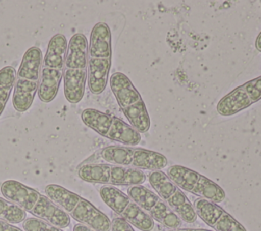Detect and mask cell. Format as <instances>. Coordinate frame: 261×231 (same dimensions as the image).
<instances>
[{
    "mask_svg": "<svg viewBox=\"0 0 261 231\" xmlns=\"http://www.w3.org/2000/svg\"><path fill=\"white\" fill-rule=\"evenodd\" d=\"M127 195L149 216L167 229L180 228L182 221L168 208L156 192L142 185L127 187Z\"/></svg>",
    "mask_w": 261,
    "mask_h": 231,
    "instance_id": "obj_12",
    "label": "cell"
},
{
    "mask_svg": "<svg viewBox=\"0 0 261 231\" xmlns=\"http://www.w3.org/2000/svg\"><path fill=\"white\" fill-rule=\"evenodd\" d=\"M67 43L65 36L62 34H55L52 36L42 59V67L64 70Z\"/></svg>",
    "mask_w": 261,
    "mask_h": 231,
    "instance_id": "obj_17",
    "label": "cell"
},
{
    "mask_svg": "<svg viewBox=\"0 0 261 231\" xmlns=\"http://www.w3.org/2000/svg\"><path fill=\"white\" fill-rule=\"evenodd\" d=\"M88 62V40L82 33L71 36L67 43L64 68L87 69Z\"/></svg>",
    "mask_w": 261,
    "mask_h": 231,
    "instance_id": "obj_15",
    "label": "cell"
},
{
    "mask_svg": "<svg viewBox=\"0 0 261 231\" xmlns=\"http://www.w3.org/2000/svg\"><path fill=\"white\" fill-rule=\"evenodd\" d=\"M22 228L24 231H64L62 228L34 217L27 218L22 222Z\"/></svg>",
    "mask_w": 261,
    "mask_h": 231,
    "instance_id": "obj_21",
    "label": "cell"
},
{
    "mask_svg": "<svg viewBox=\"0 0 261 231\" xmlns=\"http://www.w3.org/2000/svg\"><path fill=\"white\" fill-rule=\"evenodd\" d=\"M27 219V213L4 197H0V220L11 224L22 223Z\"/></svg>",
    "mask_w": 261,
    "mask_h": 231,
    "instance_id": "obj_20",
    "label": "cell"
},
{
    "mask_svg": "<svg viewBox=\"0 0 261 231\" xmlns=\"http://www.w3.org/2000/svg\"><path fill=\"white\" fill-rule=\"evenodd\" d=\"M148 180L157 195L182 222L189 224L196 222L198 217L192 203L165 172L162 170L151 171L148 174Z\"/></svg>",
    "mask_w": 261,
    "mask_h": 231,
    "instance_id": "obj_10",
    "label": "cell"
},
{
    "mask_svg": "<svg viewBox=\"0 0 261 231\" xmlns=\"http://www.w3.org/2000/svg\"><path fill=\"white\" fill-rule=\"evenodd\" d=\"M110 231H135V228L123 219L115 217L111 221Z\"/></svg>",
    "mask_w": 261,
    "mask_h": 231,
    "instance_id": "obj_22",
    "label": "cell"
},
{
    "mask_svg": "<svg viewBox=\"0 0 261 231\" xmlns=\"http://www.w3.org/2000/svg\"><path fill=\"white\" fill-rule=\"evenodd\" d=\"M110 89L129 125L139 133H145L151 126V119L145 102L130 79L122 72L109 77Z\"/></svg>",
    "mask_w": 261,
    "mask_h": 231,
    "instance_id": "obj_4",
    "label": "cell"
},
{
    "mask_svg": "<svg viewBox=\"0 0 261 231\" xmlns=\"http://www.w3.org/2000/svg\"><path fill=\"white\" fill-rule=\"evenodd\" d=\"M100 157L108 164L150 172L161 170L168 163L159 152L130 146H107L100 151Z\"/></svg>",
    "mask_w": 261,
    "mask_h": 231,
    "instance_id": "obj_7",
    "label": "cell"
},
{
    "mask_svg": "<svg viewBox=\"0 0 261 231\" xmlns=\"http://www.w3.org/2000/svg\"><path fill=\"white\" fill-rule=\"evenodd\" d=\"M195 213L214 231H247L246 228L218 204L197 198L193 204Z\"/></svg>",
    "mask_w": 261,
    "mask_h": 231,
    "instance_id": "obj_14",
    "label": "cell"
},
{
    "mask_svg": "<svg viewBox=\"0 0 261 231\" xmlns=\"http://www.w3.org/2000/svg\"><path fill=\"white\" fill-rule=\"evenodd\" d=\"M63 92L70 104H77L85 95L87 69H67L63 71Z\"/></svg>",
    "mask_w": 261,
    "mask_h": 231,
    "instance_id": "obj_16",
    "label": "cell"
},
{
    "mask_svg": "<svg viewBox=\"0 0 261 231\" xmlns=\"http://www.w3.org/2000/svg\"><path fill=\"white\" fill-rule=\"evenodd\" d=\"M16 79V70L12 66H4L0 69V117L8 103Z\"/></svg>",
    "mask_w": 261,
    "mask_h": 231,
    "instance_id": "obj_19",
    "label": "cell"
},
{
    "mask_svg": "<svg viewBox=\"0 0 261 231\" xmlns=\"http://www.w3.org/2000/svg\"><path fill=\"white\" fill-rule=\"evenodd\" d=\"M45 194L70 219L94 231H110V219L81 195L58 184H48Z\"/></svg>",
    "mask_w": 261,
    "mask_h": 231,
    "instance_id": "obj_3",
    "label": "cell"
},
{
    "mask_svg": "<svg viewBox=\"0 0 261 231\" xmlns=\"http://www.w3.org/2000/svg\"><path fill=\"white\" fill-rule=\"evenodd\" d=\"M42 59V51L36 46L30 47L22 56L12 94V105L17 112H25L33 105L40 83Z\"/></svg>",
    "mask_w": 261,
    "mask_h": 231,
    "instance_id": "obj_5",
    "label": "cell"
},
{
    "mask_svg": "<svg viewBox=\"0 0 261 231\" xmlns=\"http://www.w3.org/2000/svg\"><path fill=\"white\" fill-rule=\"evenodd\" d=\"M166 231H214L203 228H177V229H167Z\"/></svg>",
    "mask_w": 261,
    "mask_h": 231,
    "instance_id": "obj_24",
    "label": "cell"
},
{
    "mask_svg": "<svg viewBox=\"0 0 261 231\" xmlns=\"http://www.w3.org/2000/svg\"><path fill=\"white\" fill-rule=\"evenodd\" d=\"M83 123L99 135L122 146L135 147L141 141V133L123 120L103 111L86 108L81 113Z\"/></svg>",
    "mask_w": 261,
    "mask_h": 231,
    "instance_id": "obj_8",
    "label": "cell"
},
{
    "mask_svg": "<svg viewBox=\"0 0 261 231\" xmlns=\"http://www.w3.org/2000/svg\"><path fill=\"white\" fill-rule=\"evenodd\" d=\"M0 231H24V230L18 228L14 224L0 220Z\"/></svg>",
    "mask_w": 261,
    "mask_h": 231,
    "instance_id": "obj_23",
    "label": "cell"
},
{
    "mask_svg": "<svg viewBox=\"0 0 261 231\" xmlns=\"http://www.w3.org/2000/svg\"><path fill=\"white\" fill-rule=\"evenodd\" d=\"M4 198L20 208L34 218L46 221L56 227L66 228L70 218L46 194L16 180H5L0 186Z\"/></svg>",
    "mask_w": 261,
    "mask_h": 231,
    "instance_id": "obj_1",
    "label": "cell"
},
{
    "mask_svg": "<svg viewBox=\"0 0 261 231\" xmlns=\"http://www.w3.org/2000/svg\"><path fill=\"white\" fill-rule=\"evenodd\" d=\"M261 100V75L236 88L216 105V111L222 116L234 115Z\"/></svg>",
    "mask_w": 261,
    "mask_h": 231,
    "instance_id": "obj_13",
    "label": "cell"
},
{
    "mask_svg": "<svg viewBox=\"0 0 261 231\" xmlns=\"http://www.w3.org/2000/svg\"><path fill=\"white\" fill-rule=\"evenodd\" d=\"M73 231H94V230H92L91 228H89L85 225H82V224L77 223L73 226Z\"/></svg>",
    "mask_w": 261,
    "mask_h": 231,
    "instance_id": "obj_25",
    "label": "cell"
},
{
    "mask_svg": "<svg viewBox=\"0 0 261 231\" xmlns=\"http://www.w3.org/2000/svg\"><path fill=\"white\" fill-rule=\"evenodd\" d=\"M112 62L111 32L107 23H96L90 34L88 43L87 82L94 95L102 94L109 81Z\"/></svg>",
    "mask_w": 261,
    "mask_h": 231,
    "instance_id": "obj_2",
    "label": "cell"
},
{
    "mask_svg": "<svg viewBox=\"0 0 261 231\" xmlns=\"http://www.w3.org/2000/svg\"><path fill=\"white\" fill-rule=\"evenodd\" d=\"M63 71L64 70L51 69L47 67L41 68L40 83L37 95L43 103H50L57 96L63 77Z\"/></svg>",
    "mask_w": 261,
    "mask_h": 231,
    "instance_id": "obj_18",
    "label": "cell"
},
{
    "mask_svg": "<svg viewBox=\"0 0 261 231\" xmlns=\"http://www.w3.org/2000/svg\"><path fill=\"white\" fill-rule=\"evenodd\" d=\"M79 177L88 183L106 186L142 185L147 176L142 170L108 163H87L79 167Z\"/></svg>",
    "mask_w": 261,
    "mask_h": 231,
    "instance_id": "obj_6",
    "label": "cell"
},
{
    "mask_svg": "<svg viewBox=\"0 0 261 231\" xmlns=\"http://www.w3.org/2000/svg\"><path fill=\"white\" fill-rule=\"evenodd\" d=\"M255 48H256L259 52H261V32L259 33V35L257 36V38H256V40H255Z\"/></svg>",
    "mask_w": 261,
    "mask_h": 231,
    "instance_id": "obj_26",
    "label": "cell"
},
{
    "mask_svg": "<svg viewBox=\"0 0 261 231\" xmlns=\"http://www.w3.org/2000/svg\"><path fill=\"white\" fill-rule=\"evenodd\" d=\"M166 175L182 191L190 192L199 198L219 204L225 199V191L208 177L181 165H171L167 168Z\"/></svg>",
    "mask_w": 261,
    "mask_h": 231,
    "instance_id": "obj_9",
    "label": "cell"
},
{
    "mask_svg": "<svg viewBox=\"0 0 261 231\" xmlns=\"http://www.w3.org/2000/svg\"><path fill=\"white\" fill-rule=\"evenodd\" d=\"M102 200L117 216L141 231H153L155 222L127 194L114 186L102 185L99 189Z\"/></svg>",
    "mask_w": 261,
    "mask_h": 231,
    "instance_id": "obj_11",
    "label": "cell"
}]
</instances>
